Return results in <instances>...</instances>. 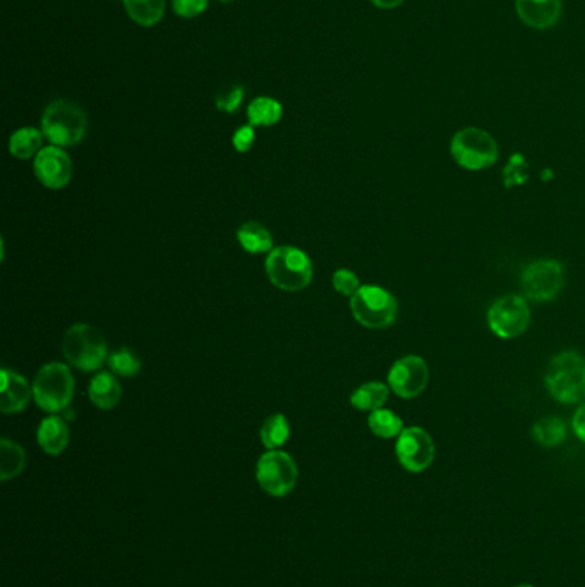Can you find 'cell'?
Listing matches in <instances>:
<instances>
[{
  "label": "cell",
  "mask_w": 585,
  "mask_h": 587,
  "mask_svg": "<svg viewBox=\"0 0 585 587\" xmlns=\"http://www.w3.org/2000/svg\"><path fill=\"white\" fill-rule=\"evenodd\" d=\"M544 383L553 399L577 404L585 399V358L579 352L565 351L551 359Z\"/></svg>",
  "instance_id": "6da1fadb"
},
{
  "label": "cell",
  "mask_w": 585,
  "mask_h": 587,
  "mask_svg": "<svg viewBox=\"0 0 585 587\" xmlns=\"http://www.w3.org/2000/svg\"><path fill=\"white\" fill-rule=\"evenodd\" d=\"M265 265L268 279L282 291H302L313 280V263L302 249L294 246L273 248Z\"/></svg>",
  "instance_id": "7a4b0ae2"
},
{
  "label": "cell",
  "mask_w": 585,
  "mask_h": 587,
  "mask_svg": "<svg viewBox=\"0 0 585 587\" xmlns=\"http://www.w3.org/2000/svg\"><path fill=\"white\" fill-rule=\"evenodd\" d=\"M88 117L85 110L69 100H55L42 117L43 136L54 146H74L85 138Z\"/></svg>",
  "instance_id": "3957f363"
},
{
  "label": "cell",
  "mask_w": 585,
  "mask_h": 587,
  "mask_svg": "<svg viewBox=\"0 0 585 587\" xmlns=\"http://www.w3.org/2000/svg\"><path fill=\"white\" fill-rule=\"evenodd\" d=\"M64 358L81 371H95L109 361V347L102 332L79 323L67 330L62 340Z\"/></svg>",
  "instance_id": "277c9868"
},
{
  "label": "cell",
  "mask_w": 585,
  "mask_h": 587,
  "mask_svg": "<svg viewBox=\"0 0 585 587\" xmlns=\"http://www.w3.org/2000/svg\"><path fill=\"white\" fill-rule=\"evenodd\" d=\"M74 387L73 373L66 364H45L35 376L33 399L45 412H64L73 402Z\"/></svg>",
  "instance_id": "5b68a950"
},
{
  "label": "cell",
  "mask_w": 585,
  "mask_h": 587,
  "mask_svg": "<svg viewBox=\"0 0 585 587\" xmlns=\"http://www.w3.org/2000/svg\"><path fill=\"white\" fill-rule=\"evenodd\" d=\"M352 315L361 325L374 330L390 327L399 315L397 299L378 285H362L350 297Z\"/></svg>",
  "instance_id": "8992f818"
},
{
  "label": "cell",
  "mask_w": 585,
  "mask_h": 587,
  "mask_svg": "<svg viewBox=\"0 0 585 587\" xmlns=\"http://www.w3.org/2000/svg\"><path fill=\"white\" fill-rule=\"evenodd\" d=\"M452 157L467 170L488 169L498 160V145L491 134L479 128H465L452 138Z\"/></svg>",
  "instance_id": "52a82bcc"
},
{
  "label": "cell",
  "mask_w": 585,
  "mask_h": 587,
  "mask_svg": "<svg viewBox=\"0 0 585 587\" xmlns=\"http://www.w3.org/2000/svg\"><path fill=\"white\" fill-rule=\"evenodd\" d=\"M299 478L296 462L282 450H270L256 464V481L272 497H285L294 490Z\"/></svg>",
  "instance_id": "ba28073f"
},
{
  "label": "cell",
  "mask_w": 585,
  "mask_h": 587,
  "mask_svg": "<svg viewBox=\"0 0 585 587\" xmlns=\"http://www.w3.org/2000/svg\"><path fill=\"white\" fill-rule=\"evenodd\" d=\"M531 309L525 297L508 294L496 299L488 311L491 332L500 339H517L529 328Z\"/></svg>",
  "instance_id": "9c48e42d"
},
{
  "label": "cell",
  "mask_w": 585,
  "mask_h": 587,
  "mask_svg": "<svg viewBox=\"0 0 585 587\" xmlns=\"http://www.w3.org/2000/svg\"><path fill=\"white\" fill-rule=\"evenodd\" d=\"M565 285V268L560 261L539 260L531 263L522 273V291L525 297L546 303L555 299Z\"/></svg>",
  "instance_id": "30bf717a"
},
{
  "label": "cell",
  "mask_w": 585,
  "mask_h": 587,
  "mask_svg": "<svg viewBox=\"0 0 585 587\" xmlns=\"http://www.w3.org/2000/svg\"><path fill=\"white\" fill-rule=\"evenodd\" d=\"M397 459L409 473H423L435 460V442L423 428H404L395 445Z\"/></svg>",
  "instance_id": "8fae6325"
},
{
  "label": "cell",
  "mask_w": 585,
  "mask_h": 587,
  "mask_svg": "<svg viewBox=\"0 0 585 587\" xmlns=\"http://www.w3.org/2000/svg\"><path fill=\"white\" fill-rule=\"evenodd\" d=\"M429 383V368L419 356H405L395 361L388 373V387L402 399H414L423 394Z\"/></svg>",
  "instance_id": "7c38bea8"
},
{
  "label": "cell",
  "mask_w": 585,
  "mask_h": 587,
  "mask_svg": "<svg viewBox=\"0 0 585 587\" xmlns=\"http://www.w3.org/2000/svg\"><path fill=\"white\" fill-rule=\"evenodd\" d=\"M35 174L45 188H66L73 177V162L61 146H47L35 157Z\"/></svg>",
  "instance_id": "4fadbf2b"
},
{
  "label": "cell",
  "mask_w": 585,
  "mask_h": 587,
  "mask_svg": "<svg viewBox=\"0 0 585 587\" xmlns=\"http://www.w3.org/2000/svg\"><path fill=\"white\" fill-rule=\"evenodd\" d=\"M2 390H0V411L4 414L21 412L30 404L33 387L26 382L23 376L13 370L4 368L0 373Z\"/></svg>",
  "instance_id": "5bb4252c"
},
{
  "label": "cell",
  "mask_w": 585,
  "mask_h": 587,
  "mask_svg": "<svg viewBox=\"0 0 585 587\" xmlns=\"http://www.w3.org/2000/svg\"><path fill=\"white\" fill-rule=\"evenodd\" d=\"M515 6L525 25L536 30L551 28L561 16V0H515Z\"/></svg>",
  "instance_id": "9a60e30c"
},
{
  "label": "cell",
  "mask_w": 585,
  "mask_h": 587,
  "mask_svg": "<svg viewBox=\"0 0 585 587\" xmlns=\"http://www.w3.org/2000/svg\"><path fill=\"white\" fill-rule=\"evenodd\" d=\"M38 445L49 455H61L69 445V426L66 419L49 416L43 419L37 431Z\"/></svg>",
  "instance_id": "2e32d148"
},
{
  "label": "cell",
  "mask_w": 585,
  "mask_h": 587,
  "mask_svg": "<svg viewBox=\"0 0 585 587\" xmlns=\"http://www.w3.org/2000/svg\"><path fill=\"white\" fill-rule=\"evenodd\" d=\"M121 385L110 373H98L90 383V399L98 409H114L121 402Z\"/></svg>",
  "instance_id": "e0dca14e"
},
{
  "label": "cell",
  "mask_w": 585,
  "mask_h": 587,
  "mask_svg": "<svg viewBox=\"0 0 585 587\" xmlns=\"http://www.w3.org/2000/svg\"><path fill=\"white\" fill-rule=\"evenodd\" d=\"M237 239H239L242 249L251 255L270 253L273 249L272 232L258 222L242 224L237 230Z\"/></svg>",
  "instance_id": "ac0fdd59"
},
{
  "label": "cell",
  "mask_w": 585,
  "mask_h": 587,
  "mask_svg": "<svg viewBox=\"0 0 585 587\" xmlns=\"http://www.w3.org/2000/svg\"><path fill=\"white\" fill-rule=\"evenodd\" d=\"M388 395H390V387H386L385 383H364L350 395V404L359 411H378L385 406Z\"/></svg>",
  "instance_id": "d6986e66"
},
{
  "label": "cell",
  "mask_w": 585,
  "mask_h": 587,
  "mask_svg": "<svg viewBox=\"0 0 585 587\" xmlns=\"http://www.w3.org/2000/svg\"><path fill=\"white\" fill-rule=\"evenodd\" d=\"M124 7L134 23L146 28L157 25L165 14V0H124Z\"/></svg>",
  "instance_id": "ffe728a7"
},
{
  "label": "cell",
  "mask_w": 585,
  "mask_h": 587,
  "mask_svg": "<svg viewBox=\"0 0 585 587\" xmlns=\"http://www.w3.org/2000/svg\"><path fill=\"white\" fill-rule=\"evenodd\" d=\"M43 131L35 128L18 129L9 140V152L19 160L37 157L42 150Z\"/></svg>",
  "instance_id": "44dd1931"
},
{
  "label": "cell",
  "mask_w": 585,
  "mask_h": 587,
  "mask_svg": "<svg viewBox=\"0 0 585 587\" xmlns=\"http://www.w3.org/2000/svg\"><path fill=\"white\" fill-rule=\"evenodd\" d=\"M26 466V454L18 443L4 438L0 442V478L2 481L16 478Z\"/></svg>",
  "instance_id": "7402d4cb"
},
{
  "label": "cell",
  "mask_w": 585,
  "mask_h": 587,
  "mask_svg": "<svg viewBox=\"0 0 585 587\" xmlns=\"http://www.w3.org/2000/svg\"><path fill=\"white\" fill-rule=\"evenodd\" d=\"M284 109L273 98L260 97L249 103L248 117L251 126H275L282 119Z\"/></svg>",
  "instance_id": "603a6c76"
},
{
  "label": "cell",
  "mask_w": 585,
  "mask_h": 587,
  "mask_svg": "<svg viewBox=\"0 0 585 587\" xmlns=\"http://www.w3.org/2000/svg\"><path fill=\"white\" fill-rule=\"evenodd\" d=\"M532 436L543 447H556L567 438V423L560 418L539 419L532 426Z\"/></svg>",
  "instance_id": "cb8c5ba5"
},
{
  "label": "cell",
  "mask_w": 585,
  "mask_h": 587,
  "mask_svg": "<svg viewBox=\"0 0 585 587\" xmlns=\"http://www.w3.org/2000/svg\"><path fill=\"white\" fill-rule=\"evenodd\" d=\"M261 442L268 450H278L289 440L290 426L284 414H273L260 431Z\"/></svg>",
  "instance_id": "d4e9b609"
},
{
  "label": "cell",
  "mask_w": 585,
  "mask_h": 587,
  "mask_svg": "<svg viewBox=\"0 0 585 587\" xmlns=\"http://www.w3.org/2000/svg\"><path fill=\"white\" fill-rule=\"evenodd\" d=\"M368 424L374 435L380 436V438H395L404 431L402 419L395 412L383 409V407L378 411L371 412Z\"/></svg>",
  "instance_id": "484cf974"
},
{
  "label": "cell",
  "mask_w": 585,
  "mask_h": 587,
  "mask_svg": "<svg viewBox=\"0 0 585 587\" xmlns=\"http://www.w3.org/2000/svg\"><path fill=\"white\" fill-rule=\"evenodd\" d=\"M107 363H109L112 373L124 376V378L138 375L141 370V361L131 349H119V351L112 352Z\"/></svg>",
  "instance_id": "4316f807"
},
{
  "label": "cell",
  "mask_w": 585,
  "mask_h": 587,
  "mask_svg": "<svg viewBox=\"0 0 585 587\" xmlns=\"http://www.w3.org/2000/svg\"><path fill=\"white\" fill-rule=\"evenodd\" d=\"M333 287H335L340 294L352 297L357 291H359L361 284H359V277H357L356 273L342 268V270H337L335 275H333Z\"/></svg>",
  "instance_id": "83f0119b"
},
{
  "label": "cell",
  "mask_w": 585,
  "mask_h": 587,
  "mask_svg": "<svg viewBox=\"0 0 585 587\" xmlns=\"http://www.w3.org/2000/svg\"><path fill=\"white\" fill-rule=\"evenodd\" d=\"M172 6L177 16L181 18H196L205 13L208 0H172Z\"/></svg>",
  "instance_id": "f1b7e54d"
},
{
  "label": "cell",
  "mask_w": 585,
  "mask_h": 587,
  "mask_svg": "<svg viewBox=\"0 0 585 587\" xmlns=\"http://www.w3.org/2000/svg\"><path fill=\"white\" fill-rule=\"evenodd\" d=\"M242 97H244V91L239 86H236L229 93L217 98V107L227 112V114H234L241 107Z\"/></svg>",
  "instance_id": "f546056e"
},
{
  "label": "cell",
  "mask_w": 585,
  "mask_h": 587,
  "mask_svg": "<svg viewBox=\"0 0 585 587\" xmlns=\"http://www.w3.org/2000/svg\"><path fill=\"white\" fill-rule=\"evenodd\" d=\"M254 138H256V133H254L253 126H242V128L237 129L234 136H232V145H234L237 152L246 153L251 150Z\"/></svg>",
  "instance_id": "4dcf8cb0"
},
{
  "label": "cell",
  "mask_w": 585,
  "mask_h": 587,
  "mask_svg": "<svg viewBox=\"0 0 585 587\" xmlns=\"http://www.w3.org/2000/svg\"><path fill=\"white\" fill-rule=\"evenodd\" d=\"M525 169V162L522 155H513L512 160H510V164H508L507 169H505V179L512 176L510 181H507V186H512V184H522L525 181V177L519 176V170Z\"/></svg>",
  "instance_id": "1f68e13d"
},
{
  "label": "cell",
  "mask_w": 585,
  "mask_h": 587,
  "mask_svg": "<svg viewBox=\"0 0 585 587\" xmlns=\"http://www.w3.org/2000/svg\"><path fill=\"white\" fill-rule=\"evenodd\" d=\"M572 428L575 435L579 436L580 440L585 443V404L580 406L573 416Z\"/></svg>",
  "instance_id": "d6a6232c"
},
{
  "label": "cell",
  "mask_w": 585,
  "mask_h": 587,
  "mask_svg": "<svg viewBox=\"0 0 585 587\" xmlns=\"http://www.w3.org/2000/svg\"><path fill=\"white\" fill-rule=\"evenodd\" d=\"M371 2L381 9H393V7H399L404 0H371Z\"/></svg>",
  "instance_id": "836d02e7"
},
{
  "label": "cell",
  "mask_w": 585,
  "mask_h": 587,
  "mask_svg": "<svg viewBox=\"0 0 585 587\" xmlns=\"http://www.w3.org/2000/svg\"><path fill=\"white\" fill-rule=\"evenodd\" d=\"M517 587H534V586H529V584H522V586H517Z\"/></svg>",
  "instance_id": "e575fe53"
},
{
  "label": "cell",
  "mask_w": 585,
  "mask_h": 587,
  "mask_svg": "<svg viewBox=\"0 0 585 587\" xmlns=\"http://www.w3.org/2000/svg\"><path fill=\"white\" fill-rule=\"evenodd\" d=\"M222 2H232V0H222Z\"/></svg>",
  "instance_id": "d590c367"
}]
</instances>
